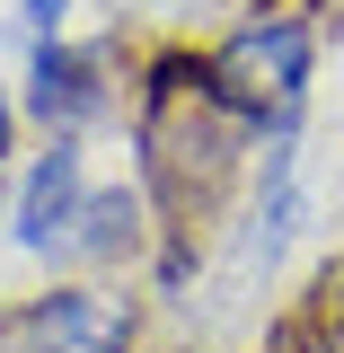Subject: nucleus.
I'll use <instances>...</instances> for the list:
<instances>
[{
	"label": "nucleus",
	"instance_id": "39448f33",
	"mask_svg": "<svg viewBox=\"0 0 344 353\" xmlns=\"http://www.w3.org/2000/svg\"><path fill=\"white\" fill-rule=\"evenodd\" d=\"M159 248V221H150V203H141V185H88V212L80 230H71V256L80 265H141Z\"/></svg>",
	"mask_w": 344,
	"mask_h": 353
},
{
	"label": "nucleus",
	"instance_id": "423d86ee",
	"mask_svg": "<svg viewBox=\"0 0 344 353\" xmlns=\"http://www.w3.org/2000/svg\"><path fill=\"white\" fill-rule=\"evenodd\" d=\"M18 18H27L36 36H62V18H71V0H18Z\"/></svg>",
	"mask_w": 344,
	"mask_h": 353
},
{
	"label": "nucleus",
	"instance_id": "20e7f679",
	"mask_svg": "<svg viewBox=\"0 0 344 353\" xmlns=\"http://www.w3.org/2000/svg\"><path fill=\"white\" fill-rule=\"evenodd\" d=\"M88 212V150L80 141H44L36 168L18 176V203H9V239L27 248V256H71V230Z\"/></svg>",
	"mask_w": 344,
	"mask_h": 353
},
{
	"label": "nucleus",
	"instance_id": "f03ea898",
	"mask_svg": "<svg viewBox=\"0 0 344 353\" xmlns=\"http://www.w3.org/2000/svg\"><path fill=\"white\" fill-rule=\"evenodd\" d=\"M212 80L221 97L274 141V132H301L309 80H318V18L309 9H256L212 44Z\"/></svg>",
	"mask_w": 344,
	"mask_h": 353
},
{
	"label": "nucleus",
	"instance_id": "f257e3e1",
	"mask_svg": "<svg viewBox=\"0 0 344 353\" xmlns=\"http://www.w3.org/2000/svg\"><path fill=\"white\" fill-rule=\"evenodd\" d=\"M256 159H265V132L221 97L212 53H194V44L141 53V71H132V185L159 221V248H150L159 292H185V274L203 265V239L230 221Z\"/></svg>",
	"mask_w": 344,
	"mask_h": 353
},
{
	"label": "nucleus",
	"instance_id": "0eeeda50",
	"mask_svg": "<svg viewBox=\"0 0 344 353\" xmlns=\"http://www.w3.org/2000/svg\"><path fill=\"white\" fill-rule=\"evenodd\" d=\"M9 150H18V97L0 88V168H9Z\"/></svg>",
	"mask_w": 344,
	"mask_h": 353
},
{
	"label": "nucleus",
	"instance_id": "7ed1b4c3",
	"mask_svg": "<svg viewBox=\"0 0 344 353\" xmlns=\"http://www.w3.org/2000/svg\"><path fill=\"white\" fill-rule=\"evenodd\" d=\"M115 53L106 44H71V36H36L27 44V71H18V115L44 124V141H88V124L115 115Z\"/></svg>",
	"mask_w": 344,
	"mask_h": 353
}]
</instances>
